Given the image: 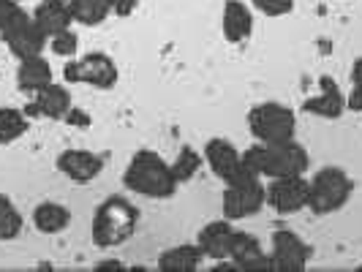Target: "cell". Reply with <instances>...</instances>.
Segmentation results:
<instances>
[{
  "instance_id": "22",
  "label": "cell",
  "mask_w": 362,
  "mask_h": 272,
  "mask_svg": "<svg viewBox=\"0 0 362 272\" xmlns=\"http://www.w3.org/2000/svg\"><path fill=\"white\" fill-rule=\"evenodd\" d=\"M69 11L76 25L95 28L112 14V6L109 0H69Z\"/></svg>"
},
{
  "instance_id": "10",
  "label": "cell",
  "mask_w": 362,
  "mask_h": 272,
  "mask_svg": "<svg viewBox=\"0 0 362 272\" xmlns=\"http://www.w3.org/2000/svg\"><path fill=\"white\" fill-rule=\"evenodd\" d=\"M204 163L221 182H232L248 169L243 150L235 147V142H229L226 136H213L204 142Z\"/></svg>"
},
{
  "instance_id": "15",
  "label": "cell",
  "mask_w": 362,
  "mask_h": 272,
  "mask_svg": "<svg viewBox=\"0 0 362 272\" xmlns=\"http://www.w3.org/2000/svg\"><path fill=\"white\" fill-rule=\"evenodd\" d=\"M235 235H237L235 220H229V218H218V220L204 223L199 232H197V245H199L202 254L207 256V259L221 261V259H229Z\"/></svg>"
},
{
  "instance_id": "6",
  "label": "cell",
  "mask_w": 362,
  "mask_h": 272,
  "mask_svg": "<svg viewBox=\"0 0 362 272\" xmlns=\"http://www.w3.org/2000/svg\"><path fill=\"white\" fill-rule=\"evenodd\" d=\"M264 207H267V182L251 169H245L232 182H223V196H221L223 218L245 220V218L259 215Z\"/></svg>"
},
{
  "instance_id": "32",
  "label": "cell",
  "mask_w": 362,
  "mask_h": 272,
  "mask_svg": "<svg viewBox=\"0 0 362 272\" xmlns=\"http://www.w3.org/2000/svg\"><path fill=\"white\" fill-rule=\"evenodd\" d=\"M95 270H123V264L117 259H112V261H98Z\"/></svg>"
},
{
  "instance_id": "16",
  "label": "cell",
  "mask_w": 362,
  "mask_h": 272,
  "mask_svg": "<svg viewBox=\"0 0 362 272\" xmlns=\"http://www.w3.org/2000/svg\"><path fill=\"white\" fill-rule=\"evenodd\" d=\"M229 259L235 261L237 272H272V259L262 248V242L254 235L240 232V229H237L235 242H232Z\"/></svg>"
},
{
  "instance_id": "20",
  "label": "cell",
  "mask_w": 362,
  "mask_h": 272,
  "mask_svg": "<svg viewBox=\"0 0 362 272\" xmlns=\"http://www.w3.org/2000/svg\"><path fill=\"white\" fill-rule=\"evenodd\" d=\"M71 210L63 204V201H38L33 207V226H36L41 235H60L71 226Z\"/></svg>"
},
{
  "instance_id": "3",
  "label": "cell",
  "mask_w": 362,
  "mask_h": 272,
  "mask_svg": "<svg viewBox=\"0 0 362 272\" xmlns=\"http://www.w3.org/2000/svg\"><path fill=\"white\" fill-rule=\"evenodd\" d=\"M136 226H139V210L126 196H109L93 210L90 240L95 248L112 251L126 245L136 235Z\"/></svg>"
},
{
  "instance_id": "12",
  "label": "cell",
  "mask_w": 362,
  "mask_h": 272,
  "mask_svg": "<svg viewBox=\"0 0 362 272\" xmlns=\"http://www.w3.org/2000/svg\"><path fill=\"white\" fill-rule=\"evenodd\" d=\"M57 172L66 177V180L76 182V185H88L93 182L101 172H104V155L98 153H90V150H76V147H69L57 155Z\"/></svg>"
},
{
  "instance_id": "17",
  "label": "cell",
  "mask_w": 362,
  "mask_h": 272,
  "mask_svg": "<svg viewBox=\"0 0 362 272\" xmlns=\"http://www.w3.org/2000/svg\"><path fill=\"white\" fill-rule=\"evenodd\" d=\"M221 33L229 44H243L254 33V11L243 0H226L221 8Z\"/></svg>"
},
{
  "instance_id": "14",
  "label": "cell",
  "mask_w": 362,
  "mask_h": 272,
  "mask_svg": "<svg viewBox=\"0 0 362 272\" xmlns=\"http://www.w3.org/2000/svg\"><path fill=\"white\" fill-rule=\"evenodd\" d=\"M3 41L6 47L11 49L14 57H33V54H41L44 47H47V36L38 30V25L33 22V14H25L22 19H17L11 28H6L3 33Z\"/></svg>"
},
{
  "instance_id": "25",
  "label": "cell",
  "mask_w": 362,
  "mask_h": 272,
  "mask_svg": "<svg viewBox=\"0 0 362 272\" xmlns=\"http://www.w3.org/2000/svg\"><path fill=\"white\" fill-rule=\"evenodd\" d=\"M169 163H172V172H175L177 182L185 185V182H191L202 172L204 155H202L199 150H194L191 145H182V150L175 155V161H169Z\"/></svg>"
},
{
  "instance_id": "26",
  "label": "cell",
  "mask_w": 362,
  "mask_h": 272,
  "mask_svg": "<svg viewBox=\"0 0 362 272\" xmlns=\"http://www.w3.org/2000/svg\"><path fill=\"white\" fill-rule=\"evenodd\" d=\"M346 109H349V112H362V57H357V60L351 63V71H349Z\"/></svg>"
},
{
  "instance_id": "27",
  "label": "cell",
  "mask_w": 362,
  "mask_h": 272,
  "mask_svg": "<svg viewBox=\"0 0 362 272\" xmlns=\"http://www.w3.org/2000/svg\"><path fill=\"white\" fill-rule=\"evenodd\" d=\"M47 44L52 47V52L57 54V57H76V52H79V36L74 33L71 28L49 36L47 38Z\"/></svg>"
},
{
  "instance_id": "23",
  "label": "cell",
  "mask_w": 362,
  "mask_h": 272,
  "mask_svg": "<svg viewBox=\"0 0 362 272\" xmlns=\"http://www.w3.org/2000/svg\"><path fill=\"white\" fill-rule=\"evenodd\" d=\"M30 128V117L25 114V109L0 107V145H11L22 139Z\"/></svg>"
},
{
  "instance_id": "8",
  "label": "cell",
  "mask_w": 362,
  "mask_h": 272,
  "mask_svg": "<svg viewBox=\"0 0 362 272\" xmlns=\"http://www.w3.org/2000/svg\"><path fill=\"white\" fill-rule=\"evenodd\" d=\"M270 259L275 272H303L308 270L313 248L297 232L278 229L270 237Z\"/></svg>"
},
{
  "instance_id": "24",
  "label": "cell",
  "mask_w": 362,
  "mask_h": 272,
  "mask_svg": "<svg viewBox=\"0 0 362 272\" xmlns=\"http://www.w3.org/2000/svg\"><path fill=\"white\" fill-rule=\"evenodd\" d=\"M22 229H25V218L19 213V207L11 196L0 194V242L17 240L22 235Z\"/></svg>"
},
{
  "instance_id": "11",
  "label": "cell",
  "mask_w": 362,
  "mask_h": 272,
  "mask_svg": "<svg viewBox=\"0 0 362 272\" xmlns=\"http://www.w3.org/2000/svg\"><path fill=\"white\" fill-rule=\"evenodd\" d=\"M71 107L74 101L69 88L66 85H57V82H49V85H44L33 95H28L25 114L30 120H63Z\"/></svg>"
},
{
  "instance_id": "19",
  "label": "cell",
  "mask_w": 362,
  "mask_h": 272,
  "mask_svg": "<svg viewBox=\"0 0 362 272\" xmlns=\"http://www.w3.org/2000/svg\"><path fill=\"white\" fill-rule=\"evenodd\" d=\"M52 82V66L44 54H33V57H22L17 69V88L25 95H33L41 90L44 85Z\"/></svg>"
},
{
  "instance_id": "1",
  "label": "cell",
  "mask_w": 362,
  "mask_h": 272,
  "mask_svg": "<svg viewBox=\"0 0 362 272\" xmlns=\"http://www.w3.org/2000/svg\"><path fill=\"white\" fill-rule=\"evenodd\" d=\"M123 185L145 199H172L180 188V182L172 172V163L147 147L131 155L123 172Z\"/></svg>"
},
{
  "instance_id": "18",
  "label": "cell",
  "mask_w": 362,
  "mask_h": 272,
  "mask_svg": "<svg viewBox=\"0 0 362 272\" xmlns=\"http://www.w3.org/2000/svg\"><path fill=\"white\" fill-rule=\"evenodd\" d=\"M207 256L202 254L197 242H182L172 245L158 254V270L161 272H197Z\"/></svg>"
},
{
  "instance_id": "2",
  "label": "cell",
  "mask_w": 362,
  "mask_h": 272,
  "mask_svg": "<svg viewBox=\"0 0 362 272\" xmlns=\"http://www.w3.org/2000/svg\"><path fill=\"white\" fill-rule=\"evenodd\" d=\"M245 166L259 175L262 180H275V177H294L305 175L310 169L308 150L300 145L297 139L291 142H278V145H262L254 142L248 150H243Z\"/></svg>"
},
{
  "instance_id": "9",
  "label": "cell",
  "mask_w": 362,
  "mask_h": 272,
  "mask_svg": "<svg viewBox=\"0 0 362 272\" xmlns=\"http://www.w3.org/2000/svg\"><path fill=\"white\" fill-rule=\"evenodd\" d=\"M267 207L284 218L308 210V177L294 175L267 180Z\"/></svg>"
},
{
  "instance_id": "5",
  "label": "cell",
  "mask_w": 362,
  "mask_h": 272,
  "mask_svg": "<svg viewBox=\"0 0 362 272\" xmlns=\"http://www.w3.org/2000/svg\"><path fill=\"white\" fill-rule=\"evenodd\" d=\"M248 131L262 145H278L297 139V114L281 101H262L248 109Z\"/></svg>"
},
{
  "instance_id": "31",
  "label": "cell",
  "mask_w": 362,
  "mask_h": 272,
  "mask_svg": "<svg viewBox=\"0 0 362 272\" xmlns=\"http://www.w3.org/2000/svg\"><path fill=\"white\" fill-rule=\"evenodd\" d=\"M109 6H112V14H117V17H131V14L136 11L139 0H109Z\"/></svg>"
},
{
  "instance_id": "33",
  "label": "cell",
  "mask_w": 362,
  "mask_h": 272,
  "mask_svg": "<svg viewBox=\"0 0 362 272\" xmlns=\"http://www.w3.org/2000/svg\"><path fill=\"white\" fill-rule=\"evenodd\" d=\"M57 3H69V0H57Z\"/></svg>"
},
{
  "instance_id": "7",
  "label": "cell",
  "mask_w": 362,
  "mask_h": 272,
  "mask_svg": "<svg viewBox=\"0 0 362 272\" xmlns=\"http://www.w3.org/2000/svg\"><path fill=\"white\" fill-rule=\"evenodd\" d=\"M63 79L69 85H88L95 90H112L120 79L117 63L107 52H88L71 57L63 69Z\"/></svg>"
},
{
  "instance_id": "30",
  "label": "cell",
  "mask_w": 362,
  "mask_h": 272,
  "mask_svg": "<svg viewBox=\"0 0 362 272\" xmlns=\"http://www.w3.org/2000/svg\"><path fill=\"white\" fill-rule=\"evenodd\" d=\"M63 123H69L71 128H79V131H88V128L93 126L90 114H88L85 109H79V107H71V109H69V114L63 117Z\"/></svg>"
},
{
  "instance_id": "13",
  "label": "cell",
  "mask_w": 362,
  "mask_h": 272,
  "mask_svg": "<svg viewBox=\"0 0 362 272\" xmlns=\"http://www.w3.org/2000/svg\"><path fill=\"white\" fill-rule=\"evenodd\" d=\"M303 112L313 114V117H322V120H341L346 112V93L341 90V85L332 76L322 73L319 76V93L305 98Z\"/></svg>"
},
{
  "instance_id": "4",
  "label": "cell",
  "mask_w": 362,
  "mask_h": 272,
  "mask_svg": "<svg viewBox=\"0 0 362 272\" xmlns=\"http://www.w3.org/2000/svg\"><path fill=\"white\" fill-rule=\"evenodd\" d=\"M354 196V180L341 166H322L308 180V210L313 215H332Z\"/></svg>"
},
{
  "instance_id": "28",
  "label": "cell",
  "mask_w": 362,
  "mask_h": 272,
  "mask_svg": "<svg viewBox=\"0 0 362 272\" xmlns=\"http://www.w3.org/2000/svg\"><path fill=\"white\" fill-rule=\"evenodd\" d=\"M251 6L264 17H286L294 11V0H251Z\"/></svg>"
},
{
  "instance_id": "29",
  "label": "cell",
  "mask_w": 362,
  "mask_h": 272,
  "mask_svg": "<svg viewBox=\"0 0 362 272\" xmlns=\"http://www.w3.org/2000/svg\"><path fill=\"white\" fill-rule=\"evenodd\" d=\"M28 14L25 8H22V3L17 0H0V33L6 30V28H11L17 19H22Z\"/></svg>"
},
{
  "instance_id": "21",
  "label": "cell",
  "mask_w": 362,
  "mask_h": 272,
  "mask_svg": "<svg viewBox=\"0 0 362 272\" xmlns=\"http://www.w3.org/2000/svg\"><path fill=\"white\" fill-rule=\"evenodd\" d=\"M33 22L47 38L60 33V30H69L74 25L69 3H57V0H41L36 6V11H33Z\"/></svg>"
},
{
  "instance_id": "34",
  "label": "cell",
  "mask_w": 362,
  "mask_h": 272,
  "mask_svg": "<svg viewBox=\"0 0 362 272\" xmlns=\"http://www.w3.org/2000/svg\"><path fill=\"white\" fill-rule=\"evenodd\" d=\"M17 3H25V0H17Z\"/></svg>"
}]
</instances>
